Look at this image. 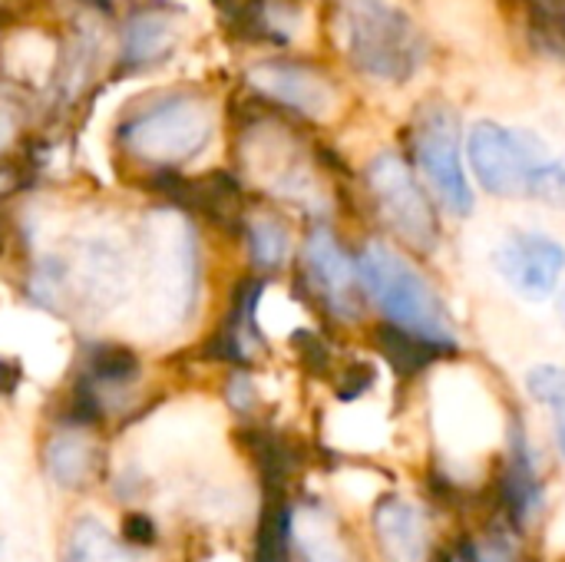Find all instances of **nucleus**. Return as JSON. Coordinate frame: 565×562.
Wrapping results in <instances>:
<instances>
[{"instance_id":"1","label":"nucleus","mask_w":565,"mask_h":562,"mask_svg":"<svg viewBox=\"0 0 565 562\" xmlns=\"http://www.w3.org/2000/svg\"><path fill=\"white\" fill-rule=\"evenodd\" d=\"M139 318L162 338L185 325L199 298V242L182 212L159 209L146 219L139 255Z\"/></svg>"},{"instance_id":"2","label":"nucleus","mask_w":565,"mask_h":562,"mask_svg":"<svg viewBox=\"0 0 565 562\" xmlns=\"http://www.w3.org/2000/svg\"><path fill=\"white\" fill-rule=\"evenodd\" d=\"M354 265L361 291L377 305L391 328L437 344L444 354L460 351V338L440 291L397 248L387 242H364V248L354 255Z\"/></svg>"},{"instance_id":"3","label":"nucleus","mask_w":565,"mask_h":562,"mask_svg":"<svg viewBox=\"0 0 565 562\" xmlns=\"http://www.w3.org/2000/svg\"><path fill=\"white\" fill-rule=\"evenodd\" d=\"M338 23L344 40L341 46L371 79L404 83L424 63V36L391 0H338Z\"/></svg>"},{"instance_id":"4","label":"nucleus","mask_w":565,"mask_h":562,"mask_svg":"<svg viewBox=\"0 0 565 562\" xmlns=\"http://www.w3.org/2000/svg\"><path fill=\"white\" fill-rule=\"evenodd\" d=\"M411 146L420 182L427 185L434 202H440L454 219H470L477 209V195L463 169L457 113L444 103H427L414 119Z\"/></svg>"},{"instance_id":"5","label":"nucleus","mask_w":565,"mask_h":562,"mask_svg":"<svg viewBox=\"0 0 565 562\" xmlns=\"http://www.w3.org/2000/svg\"><path fill=\"white\" fill-rule=\"evenodd\" d=\"M367 189L384 225L414 252H434L440 245L437 202L397 152H377L367 166Z\"/></svg>"},{"instance_id":"6","label":"nucleus","mask_w":565,"mask_h":562,"mask_svg":"<svg viewBox=\"0 0 565 562\" xmlns=\"http://www.w3.org/2000/svg\"><path fill=\"white\" fill-rule=\"evenodd\" d=\"M550 159L546 146L526 132L510 129L493 119H480L470 126L467 136V162L480 189H487L497 199H516L530 195L533 176Z\"/></svg>"},{"instance_id":"7","label":"nucleus","mask_w":565,"mask_h":562,"mask_svg":"<svg viewBox=\"0 0 565 562\" xmlns=\"http://www.w3.org/2000/svg\"><path fill=\"white\" fill-rule=\"evenodd\" d=\"M215 129L212 103L199 96H172L146 109L126 126V146L136 159L156 166L189 162L205 149Z\"/></svg>"},{"instance_id":"8","label":"nucleus","mask_w":565,"mask_h":562,"mask_svg":"<svg viewBox=\"0 0 565 562\" xmlns=\"http://www.w3.org/2000/svg\"><path fill=\"white\" fill-rule=\"evenodd\" d=\"M493 268L523 301H546L563 288L565 245L540 229H516L493 248Z\"/></svg>"},{"instance_id":"9","label":"nucleus","mask_w":565,"mask_h":562,"mask_svg":"<svg viewBox=\"0 0 565 562\" xmlns=\"http://www.w3.org/2000/svg\"><path fill=\"white\" fill-rule=\"evenodd\" d=\"M245 166L262 185H268V192L308 209L321 205V185L315 172L305 166V159L295 152L291 139L281 129L275 126L252 129L245 136Z\"/></svg>"},{"instance_id":"10","label":"nucleus","mask_w":565,"mask_h":562,"mask_svg":"<svg viewBox=\"0 0 565 562\" xmlns=\"http://www.w3.org/2000/svg\"><path fill=\"white\" fill-rule=\"evenodd\" d=\"M497 497L503 520L523 537L546 510V480L536 460V450L520 421L510 424V447L503 457V470L497 480Z\"/></svg>"},{"instance_id":"11","label":"nucleus","mask_w":565,"mask_h":562,"mask_svg":"<svg viewBox=\"0 0 565 562\" xmlns=\"http://www.w3.org/2000/svg\"><path fill=\"white\" fill-rule=\"evenodd\" d=\"M305 265L315 291L328 305V311L341 321H358L364 308V291L358 282L354 258L341 248L331 229H315L305 242Z\"/></svg>"},{"instance_id":"12","label":"nucleus","mask_w":565,"mask_h":562,"mask_svg":"<svg viewBox=\"0 0 565 562\" xmlns=\"http://www.w3.org/2000/svg\"><path fill=\"white\" fill-rule=\"evenodd\" d=\"M252 86L268 99L308 116V119H331L338 113V89L328 76L311 66L298 63H258L248 73Z\"/></svg>"},{"instance_id":"13","label":"nucleus","mask_w":565,"mask_h":562,"mask_svg":"<svg viewBox=\"0 0 565 562\" xmlns=\"http://www.w3.org/2000/svg\"><path fill=\"white\" fill-rule=\"evenodd\" d=\"M371 530L384 562H427L430 560V523L417 500L404 494H384L374 503Z\"/></svg>"},{"instance_id":"14","label":"nucleus","mask_w":565,"mask_h":562,"mask_svg":"<svg viewBox=\"0 0 565 562\" xmlns=\"http://www.w3.org/2000/svg\"><path fill=\"white\" fill-rule=\"evenodd\" d=\"M288 540L301 562H358L338 520L324 507H295L288 513Z\"/></svg>"},{"instance_id":"15","label":"nucleus","mask_w":565,"mask_h":562,"mask_svg":"<svg viewBox=\"0 0 565 562\" xmlns=\"http://www.w3.org/2000/svg\"><path fill=\"white\" fill-rule=\"evenodd\" d=\"M182 23L172 13H136L122 30V60L129 66H146L162 60L179 46Z\"/></svg>"},{"instance_id":"16","label":"nucleus","mask_w":565,"mask_h":562,"mask_svg":"<svg viewBox=\"0 0 565 562\" xmlns=\"http://www.w3.org/2000/svg\"><path fill=\"white\" fill-rule=\"evenodd\" d=\"M96 447L83 431H60L46 444V470L63 490H76L89 480Z\"/></svg>"},{"instance_id":"17","label":"nucleus","mask_w":565,"mask_h":562,"mask_svg":"<svg viewBox=\"0 0 565 562\" xmlns=\"http://www.w3.org/2000/svg\"><path fill=\"white\" fill-rule=\"evenodd\" d=\"M63 562H139V556L116 540V533L99 517H79L70 527Z\"/></svg>"},{"instance_id":"18","label":"nucleus","mask_w":565,"mask_h":562,"mask_svg":"<svg viewBox=\"0 0 565 562\" xmlns=\"http://www.w3.org/2000/svg\"><path fill=\"white\" fill-rule=\"evenodd\" d=\"M53 60H56L53 40L36 30H20L3 46V66L20 79H36V83L46 79V73L53 70Z\"/></svg>"},{"instance_id":"19","label":"nucleus","mask_w":565,"mask_h":562,"mask_svg":"<svg viewBox=\"0 0 565 562\" xmlns=\"http://www.w3.org/2000/svg\"><path fill=\"white\" fill-rule=\"evenodd\" d=\"M377 341H381V351L391 361V368L404 378H414V374L427 371L430 364H437L440 358H447L437 344H427V341H420L407 331H397L391 325H384L377 331Z\"/></svg>"},{"instance_id":"20","label":"nucleus","mask_w":565,"mask_h":562,"mask_svg":"<svg viewBox=\"0 0 565 562\" xmlns=\"http://www.w3.org/2000/svg\"><path fill=\"white\" fill-rule=\"evenodd\" d=\"M457 562H520V533L507 523V520H497L490 523V530L483 537H467L460 540Z\"/></svg>"},{"instance_id":"21","label":"nucleus","mask_w":565,"mask_h":562,"mask_svg":"<svg viewBox=\"0 0 565 562\" xmlns=\"http://www.w3.org/2000/svg\"><path fill=\"white\" fill-rule=\"evenodd\" d=\"M248 248L258 268H281L291 252V235L275 215H255L248 222Z\"/></svg>"},{"instance_id":"22","label":"nucleus","mask_w":565,"mask_h":562,"mask_svg":"<svg viewBox=\"0 0 565 562\" xmlns=\"http://www.w3.org/2000/svg\"><path fill=\"white\" fill-rule=\"evenodd\" d=\"M530 33L543 50L565 60V0H533Z\"/></svg>"},{"instance_id":"23","label":"nucleus","mask_w":565,"mask_h":562,"mask_svg":"<svg viewBox=\"0 0 565 562\" xmlns=\"http://www.w3.org/2000/svg\"><path fill=\"white\" fill-rule=\"evenodd\" d=\"M526 394L546 411L565 407V368L563 364H536L526 371Z\"/></svg>"},{"instance_id":"24","label":"nucleus","mask_w":565,"mask_h":562,"mask_svg":"<svg viewBox=\"0 0 565 562\" xmlns=\"http://www.w3.org/2000/svg\"><path fill=\"white\" fill-rule=\"evenodd\" d=\"M530 195H533V199H543L546 205L563 209L565 212V156H559V159H546V162H543V169L533 176Z\"/></svg>"},{"instance_id":"25","label":"nucleus","mask_w":565,"mask_h":562,"mask_svg":"<svg viewBox=\"0 0 565 562\" xmlns=\"http://www.w3.org/2000/svg\"><path fill=\"white\" fill-rule=\"evenodd\" d=\"M553 437H556V450L565 460V407L553 411Z\"/></svg>"},{"instance_id":"26","label":"nucleus","mask_w":565,"mask_h":562,"mask_svg":"<svg viewBox=\"0 0 565 562\" xmlns=\"http://www.w3.org/2000/svg\"><path fill=\"white\" fill-rule=\"evenodd\" d=\"M10 139H13V123H10V116H7V113H0V149H3Z\"/></svg>"},{"instance_id":"27","label":"nucleus","mask_w":565,"mask_h":562,"mask_svg":"<svg viewBox=\"0 0 565 562\" xmlns=\"http://www.w3.org/2000/svg\"><path fill=\"white\" fill-rule=\"evenodd\" d=\"M556 308H559V318H563L565 325V285L559 288V298H556Z\"/></svg>"},{"instance_id":"28","label":"nucleus","mask_w":565,"mask_h":562,"mask_svg":"<svg viewBox=\"0 0 565 562\" xmlns=\"http://www.w3.org/2000/svg\"><path fill=\"white\" fill-rule=\"evenodd\" d=\"M430 562H457V560H454V553H437Z\"/></svg>"},{"instance_id":"29","label":"nucleus","mask_w":565,"mask_h":562,"mask_svg":"<svg viewBox=\"0 0 565 562\" xmlns=\"http://www.w3.org/2000/svg\"><path fill=\"white\" fill-rule=\"evenodd\" d=\"M212 562H232V560H212Z\"/></svg>"}]
</instances>
